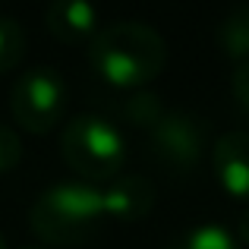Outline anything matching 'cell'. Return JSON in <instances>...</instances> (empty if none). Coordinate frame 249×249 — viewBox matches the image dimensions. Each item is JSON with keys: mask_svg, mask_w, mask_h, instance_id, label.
Segmentation results:
<instances>
[{"mask_svg": "<svg viewBox=\"0 0 249 249\" xmlns=\"http://www.w3.org/2000/svg\"><path fill=\"white\" fill-rule=\"evenodd\" d=\"M19 161H22V139L13 126L0 123V174L13 170Z\"/></svg>", "mask_w": 249, "mask_h": 249, "instance_id": "cell-13", "label": "cell"}, {"mask_svg": "<svg viewBox=\"0 0 249 249\" xmlns=\"http://www.w3.org/2000/svg\"><path fill=\"white\" fill-rule=\"evenodd\" d=\"M0 249H6V243H3V237H0Z\"/></svg>", "mask_w": 249, "mask_h": 249, "instance_id": "cell-17", "label": "cell"}, {"mask_svg": "<svg viewBox=\"0 0 249 249\" xmlns=\"http://www.w3.org/2000/svg\"><path fill=\"white\" fill-rule=\"evenodd\" d=\"M145 142L167 174H193L208 148V120L193 110H164L145 129Z\"/></svg>", "mask_w": 249, "mask_h": 249, "instance_id": "cell-4", "label": "cell"}, {"mask_svg": "<svg viewBox=\"0 0 249 249\" xmlns=\"http://www.w3.org/2000/svg\"><path fill=\"white\" fill-rule=\"evenodd\" d=\"M155 189L139 174H117L114 180L101 183V205L104 214L114 221H139L152 212Z\"/></svg>", "mask_w": 249, "mask_h": 249, "instance_id": "cell-8", "label": "cell"}, {"mask_svg": "<svg viewBox=\"0 0 249 249\" xmlns=\"http://www.w3.org/2000/svg\"><path fill=\"white\" fill-rule=\"evenodd\" d=\"M70 91L57 70L38 67L22 73L10 89V114L19 129L32 136H41L54 129L67 114Z\"/></svg>", "mask_w": 249, "mask_h": 249, "instance_id": "cell-5", "label": "cell"}, {"mask_svg": "<svg viewBox=\"0 0 249 249\" xmlns=\"http://www.w3.org/2000/svg\"><path fill=\"white\" fill-rule=\"evenodd\" d=\"M101 186L67 180L48 186L29 205V227L48 246H82L98 237L104 224Z\"/></svg>", "mask_w": 249, "mask_h": 249, "instance_id": "cell-2", "label": "cell"}, {"mask_svg": "<svg viewBox=\"0 0 249 249\" xmlns=\"http://www.w3.org/2000/svg\"><path fill=\"white\" fill-rule=\"evenodd\" d=\"M237 231H240V240L249 243V208H243V214H240V221H237Z\"/></svg>", "mask_w": 249, "mask_h": 249, "instance_id": "cell-15", "label": "cell"}, {"mask_svg": "<svg viewBox=\"0 0 249 249\" xmlns=\"http://www.w3.org/2000/svg\"><path fill=\"white\" fill-rule=\"evenodd\" d=\"M167 249H240V240L224 224H196L183 231Z\"/></svg>", "mask_w": 249, "mask_h": 249, "instance_id": "cell-10", "label": "cell"}, {"mask_svg": "<svg viewBox=\"0 0 249 249\" xmlns=\"http://www.w3.org/2000/svg\"><path fill=\"white\" fill-rule=\"evenodd\" d=\"M212 170L231 199L249 205V133H224L212 148Z\"/></svg>", "mask_w": 249, "mask_h": 249, "instance_id": "cell-6", "label": "cell"}, {"mask_svg": "<svg viewBox=\"0 0 249 249\" xmlns=\"http://www.w3.org/2000/svg\"><path fill=\"white\" fill-rule=\"evenodd\" d=\"M44 25L60 44H82L98 35L101 19L91 0H51L44 10Z\"/></svg>", "mask_w": 249, "mask_h": 249, "instance_id": "cell-7", "label": "cell"}, {"mask_svg": "<svg viewBox=\"0 0 249 249\" xmlns=\"http://www.w3.org/2000/svg\"><path fill=\"white\" fill-rule=\"evenodd\" d=\"M22 249H48V246H22Z\"/></svg>", "mask_w": 249, "mask_h": 249, "instance_id": "cell-16", "label": "cell"}, {"mask_svg": "<svg viewBox=\"0 0 249 249\" xmlns=\"http://www.w3.org/2000/svg\"><path fill=\"white\" fill-rule=\"evenodd\" d=\"M161 114H164V104H161V98L152 95V91H136V95L123 104V117H126L133 126H139L142 133H145Z\"/></svg>", "mask_w": 249, "mask_h": 249, "instance_id": "cell-12", "label": "cell"}, {"mask_svg": "<svg viewBox=\"0 0 249 249\" xmlns=\"http://www.w3.org/2000/svg\"><path fill=\"white\" fill-rule=\"evenodd\" d=\"M60 152L79 180L101 186L123 170L126 142L110 120H104L98 114H79L63 126Z\"/></svg>", "mask_w": 249, "mask_h": 249, "instance_id": "cell-3", "label": "cell"}, {"mask_svg": "<svg viewBox=\"0 0 249 249\" xmlns=\"http://www.w3.org/2000/svg\"><path fill=\"white\" fill-rule=\"evenodd\" d=\"M214 44L233 67L249 60V3H237L224 13L214 32Z\"/></svg>", "mask_w": 249, "mask_h": 249, "instance_id": "cell-9", "label": "cell"}, {"mask_svg": "<svg viewBox=\"0 0 249 249\" xmlns=\"http://www.w3.org/2000/svg\"><path fill=\"white\" fill-rule=\"evenodd\" d=\"M25 54V32L16 19L0 16V76L19 67Z\"/></svg>", "mask_w": 249, "mask_h": 249, "instance_id": "cell-11", "label": "cell"}, {"mask_svg": "<svg viewBox=\"0 0 249 249\" xmlns=\"http://www.w3.org/2000/svg\"><path fill=\"white\" fill-rule=\"evenodd\" d=\"M89 63L114 89H145L167 63V44L145 22H114L89 41Z\"/></svg>", "mask_w": 249, "mask_h": 249, "instance_id": "cell-1", "label": "cell"}, {"mask_svg": "<svg viewBox=\"0 0 249 249\" xmlns=\"http://www.w3.org/2000/svg\"><path fill=\"white\" fill-rule=\"evenodd\" d=\"M231 91H233V101H237V107L249 117V60H246V63H237V67H233Z\"/></svg>", "mask_w": 249, "mask_h": 249, "instance_id": "cell-14", "label": "cell"}]
</instances>
